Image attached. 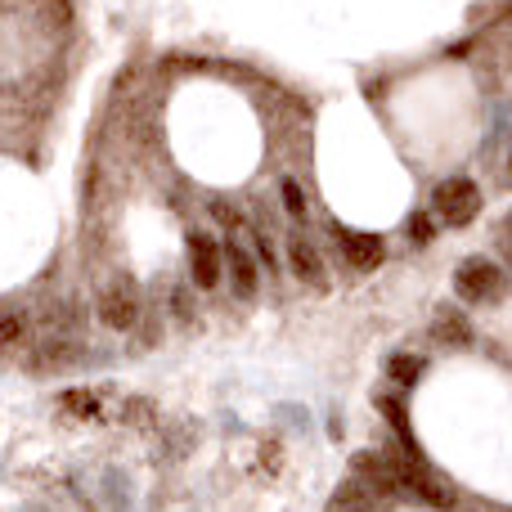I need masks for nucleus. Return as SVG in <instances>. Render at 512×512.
<instances>
[{
    "mask_svg": "<svg viewBox=\"0 0 512 512\" xmlns=\"http://www.w3.org/2000/svg\"><path fill=\"white\" fill-rule=\"evenodd\" d=\"M432 234H436L432 216H409V239H414L418 248H427V243H432Z\"/></svg>",
    "mask_w": 512,
    "mask_h": 512,
    "instance_id": "9b49d317",
    "label": "nucleus"
},
{
    "mask_svg": "<svg viewBox=\"0 0 512 512\" xmlns=\"http://www.w3.org/2000/svg\"><path fill=\"white\" fill-rule=\"evenodd\" d=\"M288 256H292V270H297V279L324 283V261H319L315 243H310L306 234H288Z\"/></svg>",
    "mask_w": 512,
    "mask_h": 512,
    "instance_id": "0eeeda50",
    "label": "nucleus"
},
{
    "mask_svg": "<svg viewBox=\"0 0 512 512\" xmlns=\"http://www.w3.org/2000/svg\"><path fill=\"white\" fill-rule=\"evenodd\" d=\"M99 319H104L113 333L135 328V319H140V292H135L131 279H113L99 292Z\"/></svg>",
    "mask_w": 512,
    "mask_h": 512,
    "instance_id": "7ed1b4c3",
    "label": "nucleus"
},
{
    "mask_svg": "<svg viewBox=\"0 0 512 512\" xmlns=\"http://www.w3.org/2000/svg\"><path fill=\"white\" fill-rule=\"evenodd\" d=\"M454 288H459L463 301H490L504 292V274H499V265L490 256H468L459 265V274H454Z\"/></svg>",
    "mask_w": 512,
    "mask_h": 512,
    "instance_id": "f03ea898",
    "label": "nucleus"
},
{
    "mask_svg": "<svg viewBox=\"0 0 512 512\" xmlns=\"http://www.w3.org/2000/svg\"><path fill=\"white\" fill-rule=\"evenodd\" d=\"M432 212H436V221H445V225H468L472 216L481 212V189L472 185L468 176L445 180L432 198Z\"/></svg>",
    "mask_w": 512,
    "mask_h": 512,
    "instance_id": "f257e3e1",
    "label": "nucleus"
},
{
    "mask_svg": "<svg viewBox=\"0 0 512 512\" xmlns=\"http://www.w3.org/2000/svg\"><path fill=\"white\" fill-rule=\"evenodd\" d=\"M283 203H288V212H292V216L306 212V198H301V189L292 185V180H283Z\"/></svg>",
    "mask_w": 512,
    "mask_h": 512,
    "instance_id": "ddd939ff",
    "label": "nucleus"
},
{
    "mask_svg": "<svg viewBox=\"0 0 512 512\" xmlns=\"http://www.w3.org/2000/svg\"><path fill=\"white\" fill-rule=\"evenodd\" d=\"M221 261L225 270H230V283H234V297L252 301L256 288H261V279H256V256L248 243H239V234H230V243L221 248Z\"/></svg>",
    "mask_w": 512,
    "mask_h": 512,
    "instance_id": "20e7f679",
    "label": "nucleus"
},
{
    "mask_svg": "<svg viewBox=\"0 0 512 512\" xmlns=\"http://www.w3.org/2000/svg\"><path fill=\"white\" fill-rule=\"evenodd\" d=\"M418 373H423V360H414V355H396L391 360V378L396 382H414Z\"/></svg>",
    "mask_w": 512,
    "mask_h": 512,
    "instance_id": "9d476101",
    "label": "nucleus"
},
{
    "mask_svg": "<svg viewBox=\"0 0 512 512\" xmlns=\"http://www.w3.org/2000/svg\"><path fill=\"white\" fill-rule=\"evenodd\" d=\"M63 405L77 409V414H90V418L99 414V400L90 396V391H68V396H63Z\"/></svg>",
    "mask_w": 512,
    "mask_h": 512,
    "instance_id": "f8f14e48",
    "label": "nucleus"
},
{
    "mask_svg": "<svg viewBox=\"0 0 512 512\" xmlns=\"http://www.w3.org/2000/svg\"><path fill=\"white\" fill-rule=\"evenodd\" d=\"M333 234H337V252H342V261L355 265V270H373V265H382V256H387V243H382L378 234L342 230V225H333Z\"/></svg>",
    "mask_w": 512,
    "mask_h": 512,
    "instance_id": "39448f33",
    "label": "nucleus"
},
{
    "mask_svg": "<svg viewBox=\"0 0 512 512\" xmlns=\"http://www.w3.org/2000/svg\"><path fill=\"white\" fill-rule=\"evenodd\" d=\"M499 252H504V261L512 265V212L504 216V225H499Z\"/></svg>",
    "mask_w": 512,
    "mask_h": 512,
    "instance_id": "2eb2a0df",
    "label": "nucleus"
},
{
    "mask_svg": "<svg viewBox=\"0 0 512 512\" xmlns=\"http://www.w3.org/2000/svg\"><path fill=\"white\" fill-rule=\"evenodd\" d=\"M221 243L212 234H189V270H194L198 288H216L221 283Z\"/></svg>",
    "mask_w": 512,
    "mask_h": 512,
    "instance_id": "423d86ee",
    "label": "nucleus"
},
{
    "mask_svg": "<svg viewBox=\"0 0 512 512\" xmlns=\"http://www.w3.org/2000/svg\"><path fill=\"white\" fill-rule=\"evenodd\" d=\"M441 337H454V342H468V328H463V319H441V328H436Z\"/></svg>",
    "mask_w": 512,
    "mask_h": 512,
    "instance_id": "4468645a",
    "label": "nucleus"
},
{
    "mask_svg": "<svg viewBox=\"0 0 512 512\" xmlns=\"http://www.w3.org/2000/svg\"><path fill=\"white\" fill-rule=\"evenodd\" d=\"M23 337V315L9 306H0V346H14Z\"/></svg>",
    "mask_w": 512,
    "mask_h": 512,
    "instance_id": "1a4fd4ad",
    "label": "nucleus"
},
{
    "mask_svg": "<svg viewBox=\"0 0 512 512\" xmlns=\"http://www.w3.org/2000/svg\"><path fill=\"white\" fill-rule=\"evenodd\" d=\"M333 512H373V495L360 486V481H346L333 495Z\"/></svg>",
    "mask_w": 512,
    "mask_h": 512,
    "instance_id": "6e6552de",
    "label": "nucleus"
},
{
    "mask_svg": "<svg viewBox=\"0 0 512 512\" xmlns=\"http://www.w3.org/2000/svg\"><path fill=\"white\" fill-rule=\"evenodd\" d=\"M252 252L274 270V248H270V239H265V234H252Z\"/></svg>",
    "mask_w": 512,
    "mask_h": 512,
    "instance_id": "dca6fc26",
    "label": "nucleus"
}]
</instances>
